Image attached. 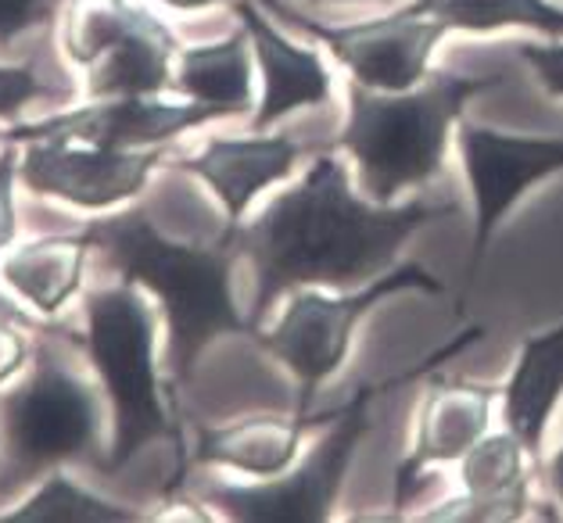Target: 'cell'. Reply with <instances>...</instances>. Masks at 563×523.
Here are the masks:
<instances>
[{"instance_id": "6da1fadb", "label": "cell", "mask_w": 563, "mask_h": 523, "mask_svg": "<svg viewBox=\"0 0 563 523\" xmlns=\"http://www.w3.org/2000/svg\"><path fill=\"white\" fill-rule=\"evenodd\" d=\"M456 215L452 201L409 198L377 204L355 190L349 165L331 151L316 155L295 187L280 190L249 226L223 233L255 269L249 326L258 330L277 298L298 287L349 291L398 266L417 230Z\"/></svg>"}, {"instance_id": "8fae6325", "label": "cell", "mask_w": 563, "mask_h": 523, "mask_svg": "<svg viewBox=\"0 0 563 523\" xmlns=\"http://www.w3.org/2000/svg\"><path fill=\"white\" fill-rule=\"evenodd\" d=\"M503 402V388L474 380L434 377L420 394L413 437L406 456L391 470V509L402 516V509L428 488V474L438 466H452L471 452L481 437L492 431V409Z\"/></svg>"}, {"instance_id": "4316f807", "label": "cell", "mask_w": 563, "mask_h": 523, "mask_svg": "<svg viewBox=\"0 0 563 523\" xmlns=\"http://www.w3.org/2000/svg\"><path fill=\"white\" fill-rule=\"evenodd\" d=\"M22 359H25V344H22V337H19L8 323H0V380L15 374Z\"/></svg>"}, {"instance_id": "f1b7e54d", "label": "cell", "mask_w": 563, "mask_h": 523, "mask_svg": "<svg viewBox=\"0 0 563 523\" xmlns=\"http://www.w3.org/2000/svg\"><path fill=\"white\" fill-rule=\"evenodd\" d=\"M166 8H176V11H201V8H212L219 0H162Z\"/></svg>"}, {"instance_id": "603a6c76", "label": "cell", "mask_w": 563, "mask_h": 523, "mask_svg": "<svg viewBox=\"0 0 563 523\" xmlns=\"http://www.w3.org/2000/svg\"><path fill=\"white\" fill-rule=\"evenodd\" d=\"M517 58L531 68L534 82L549 93V98H563V36L542 40V44H517Z\"/></svg>"}, {"instance_id": "30bf717a", "label": "cell", "mask_w": 563, "mask_h": 523, "mask_svg": "<svg viewBox=\"0 0 563 523\" xmlns=\"http://www.w3.org/2000/svg\"><path fill=\"white\" fill-rule=\"evenodd\" d=\"M456 144L474 201V244H471V266H466V280L474 283L503 219L517 209V201L531 187L563 173V136L503 133L463 119Z\"/></svg>"}, {"instance_id": "83f0119b", "label": "cell", "mask_w": 563, "mask_h": 523, "mask_svg": "<svg viewBox=\"0 0 563 523\" xmlns=\"http://www.w3.org/2000/svg\"><path fill=\"white\" fill-rule=\"evenodd\" d=\"M542 480L549 485V491H553V499L563 505V445L542 463Z\"/></svg>"}, {"instance_id": "7a4b0ae2", "label": "cell", "mask_w": 563, "mask_h": 523, "mask_svg": "<svg viewBox=\"0 0 563 523\" xmlns=\"http://www.w3.org/2000/svg\"><path fill=\"white\" fill-rule=\"evenodd\" d=\"M503 73L460 76L431 68L413 90H369L349 82L345 126L331 141L355 165V180L366 198L395 204L409 190H423L445 169L452 130L463 122L466 104L499 90Z\"/></svg>"}, {"instance_id": "e0dca14e", "label": "cell", "mask_w": 563, "mask_h": 523, "mask_svg": "<svg viewBox=\"0 0 563 523\" xmlns=\"http://www.w3.org/2000/svg\"><path fill=\"white\" fill-rule=\"evenodd\" d=\"M331 412L320 416H244L227 426H205L195 442V463L227 466L244 477L269 480L291 470L301 452V437L312 423H327Z\"/></svg>"}, {"instance_id": "2e32d148", "label": "cell", "mask_w": 563, "mask_h": 523, "mask_svg": "<svg viewBox=\"0 0 563 523\" xmlns=\"http://www.w3.org/2000/svg\"><path fill=\"white\" fill-rule=\"evenodd\" d=\"M301 147L287 133H255V136H216L205 144L201 155L176 162V169L195 173L198 180L212 187V194L227 209V233L241 226L244 212L263 190L284 183L298 169Z\"/></svg>"}, {"instance_id": "5bb4252c", "label": "cell", "mask_w": 563, "mask_h": 523, "mask_svg": "<svg viewBox=\"0 0 563 523\" xmlns=\"http://www.w3.org/2000/svg\"><path fill=\"white\" fill-rule=\"evenodd\" d=\"M233 11L252 36L258 73H263V98L252 115L255 133L273 130L301 108H327L334 101V73L320 51L284 36L266 19L258 0H233Z\"/></svg>"}, {"instance_id": "ffe728a7", "label": "cell", "mask_w": 563, "mask_h": 523, "mask_svg": "<svg viewBox=\"0 0 563 523\" xmlns=\"http://www.w3.org/2000/svg\"><path fill=\"white\" fill-rule=\"evenodd\" d=\"M409 15H428L449 33H503L528 30L545 40L563 36V4L556 0H409Z\"/></svg>"}, {"instance_id": "9c48e42d", "label": "cell", "mask_w": 563, "mask_h": 523, "mask_svg": "<svg viewBox=\"0 0 563 523\" xmlns=\"http://www.w3.org/2000/svg\"><path fill=\"white\" fill-rule=\"evenodd\" d=\"M4 412L8 470L19 480L51 463L84 456L98 442V398L73 374H65L51 352L36 355L33 377L15 394L0 398Z\"/></svg>"}, {"instance_id": "3957f363", "label": "cell", "mask_w": 563, "mask_h": 523, "mask_svg": "<svg viewBox=\"0 0 563 523\" xmlns=\"http://www.w3.org/2000/svg\"><path fill=\"white\" fill-rule=\"evenodd\" d=\"M84 237L104 247L122 280L144 283L151 294H158L169 323V366L176 380L190 377L198 355L216 337L252 334L249 320L233 305L230 266L238 252L230 241H219L216 247L173 244L147 223L144 212L90 223Z\"/></svg>"}, {"instance_id": "8992f818", "label": "cell", "mask_w": 563, "mask_h": 523, "mask_svg": "<svg viewBox=\"0 0 563 523\" xmlns=\"http://www.w3.org/2000/svg\"><path fill=\"white\" fill-rule=\"evenodd\" d=\"M87 344L112 398L115 434L108 470L126 466L155 437H176L155 369V312L130 280L87 298Z\"/></svg>"}, {"instance_id": "ac0fdd59", "label": "cell", "mask_w": 563, "mask_h": 523, "mask_svg": "<svg viewBox=\"0 0 563 523\" xmlns=\"http://www.w3.org/2000/svg\"><path fill=\"white\" fill-rule=\"evenodd\" d=\"M563 402V323L545 334H528L503 383V423L542 463V442Z\"/></svg>"}, {"instance_id": "4dcf8cb0", "label": "cell", "mask_w": 563, "mask_h": 523, "mask_svg": "<svg viewBox=\"0 0 563 523\" xmlns=\"http://www.w3.org/2000/svg\"><path fill=\"white\" fill-rule=\"evenodd\" d=\"M0 315H11V320H25V315L15 305H8V298H0Z\"/></svg>"}, {"instance_id": "44dd1931", "label": "cell", "mask_w": 563, "mask_h": 523, "mask_svg": "<svg viewBox=\"0 0 563 523\" xmlns=\"http://www.w3.org/2000/svg\"><path fill=\"white\" fill-rule=\"evenodd\" d=\"M87 237H47L25 244L4 262V277L36 309L54 312L79 287L87 262Z\"/></svg>"}, {"instance_id": "4fadbf2b", "label": "cell", "mask_w": 563, "mask_h": 523, "mask_svg": "<svg viewBox=\"0 0 563 523\" xmlns=\"http://www.w3.org/2000/svg\"><path fill=\"white\" fill-rule=\"evenodd\" d=\"M531 448L503 426L488 431L460 459V494L438 502L420 520L431 523H517L531 516ZM542 466V463H539Z\"/></svg>"}, {"instance_id": "f546056e", "label": "cell", "mask_w": 563, "mask_h": 523, "mask_svg": "<svg viewBox=\"0 0 563 523\" xmlns=\"http://www.w3.org/2000/svg\"><path fill=\"white\" fill-rule=\"evenodd\" d=\"M309 4H388V0H309Z\"/></svg>"}, {"instance_id": "7c38bea8", "label": "cell", "mask_w": 563, "mask_h": 523, "mask_svg": "<svg viewBox=\"0 0 563 523\" xmlns=\"http://www.w3.org/2000/svg\"><path fill=\"white\" fill-rule=\"evenodd\" d=\"M212 119H223L212 104L190 101V104H169L151 98H112L108 104H90L79 112H68L58 119L33 122V126L8 130L4 141H65V144H90L108 151H133L169 141L176 133H187L205 126Z\"/></svg>"}, {"instance_id": "277c9868", "label": "cell", "mask_w": 563, "mask_h": 523, "mask_svg": "<svg viewBox=\"0 0 563 523\" xmlns=\"http://www.w3.org/2000/svg\"><path fill=\"white\" fill-rule=\"evenodd\" d=\"M485 337V330L471 326L460 337H452L445 348H438L431 359H423L417 369L395 377L388 383H363L355 388L352 398H345V405L331 409V416L323 423V434L306 456H301L291 470H284L280 477L255 480V485H209L205 499L216 505L219 513L230 520L244 523H323L334 516L341 488L352 474V463L360 456V445L366 442V434L374 431V405L380 402L384 391L409 383L417 377H428L438 363H449L452 355L466 352L471 344Z\"/></svg>"}, {"instance_id": "ba28073f", "label": "cell", "mask_w": 563, "mask_h": 523, "mask_svg": "<svg viewBox=\"0 0 563 523\" xmlns=\"http://www.w3.org/2000/svg\"><path fill=\"white\" fill-rule=\"evenodd\" d=\"M258 4L287 19L298 33L320 40L349 68L352 82L384 93L413 90L417 82H423V76L431 73L434 51L449 36L442 22L428 15H409L402 8L366 22H323L291 8L287 0H258Z\"/></svg>"}, {"instance_id": "5b68a950", "label": "cell", "mask_w": 563, "mask_h": 523, "mask_svg": "<svg viewBox=\"0 0 563 523\" xmlns=\"http://www.w3.org/2000/svg\"><path fill=\"white\" fill-rule=\"evenodd\" d=\"M445 294V283L417 262H398L388 272L366 280L349 291H327V287H298L291 291V305L284 309L273 330H252V341L266 348L273 359L284 363L298 380L295 412L312 416L316 394L327 380L349 363L355 330L380 301L395 294Z\"/></svg>"}, {"instance_id": "9a60e30c", "label": "cell", "mask_w": 563, "mask_h": 523, "mask_svg": "<svg viewBox=\"0 0 563 523\" xmlns=\"http://www.w3.org/2000/svg\"><path fill=\"white\" fill-rule=\"evenodd\" d=\"M162 162L158 151H108L68 147L65 141H40L22 162V180L36 194H54L84 209H108L133 198Z\"/></svg>"}, {"instance_id": "52a82bcc", "label": "cell", "mask_w": 563, "mask_h": 523, "mask_svg": "<svg viewBox=\"0 0 563 523\" xmlns=\"http://www.w3.org/2000/svg\"><path fill=\"white\" fill-rule=\"evenodd\" d=\"M65 51L90 65L93 98H151L169 87L176 36L126 0H73Z\"/></svg>"}, {"instance_id": "484cf974", "label": "cell", "mask_w": 563, "mask_h": 523, "mask_svg": "<svg viewBox=\"0 0 563 523\" xmlns=\"http://www.w3.org/2000/svg\"><path fill=\"white\" fill-rule=\"evenodd\" d=\"M11 180H15V155H0V247L15 237V204H11Z\"/></svg>"}, {"instance_id": "d6986e66", "label": "cell", "mask_w": 563, "mask_h": 523, "mask_svg": "<svg viewBox=\"0 0 563 523\" xmlns=\"http://www.w3.org/2000/svg\"><path fill=\"white\" fill-rule=\"evenodd\" d=\"M252 36L241 30L219 40V44L187 47L180 51V73H176L173 87L187 93L190 101L212 104L219 115H249L255 108L252 90Z\"/></svg>"}, {"instance_id": "d4e9b609", "label": "cell", "mask_w": 563, "mask_h": 523, "mask_svg": "<svg viewBox=\"0 0 563 523\" xmlns=\"http://www.w3.org/2000/svg\"><path fill=\"white\" fill-rule=\"evenodd\" d=\"M51 93L44 82L36 79L33 68H0V115L19 112L25 101Z\"/></svg>"}, {"instance_id": "cb8c5ba5", "label": "cell", "mask_w": 563, "mask_h": 523, "mask_svg": "<svg viewBox=\"0 0 563 523\" xmlns=\"http://www.w3.org/2000/svg\"><path fill=\"white\" fill-rule=\"evenodd\" d=\"M58 0H0V44L15 40L30 25H40L54 15Z\"/></svg>"}, {"instance_id": "7402d4cb", "label": "cell", "mask_w": 563, "mask_h": 523, "mask_svg": "<svg viewBox=\"0 0 563 523\" xmlns=\"http://www.w3.org/2000/svg\"><path fill=\"white\" fill-rule=\"evenodd\" d=\"M11 523H130L141 520L126 505L101 502L93 494L68 485L65 477H51L36 499L8 516Z\"/></svg>"}]
</instances>
